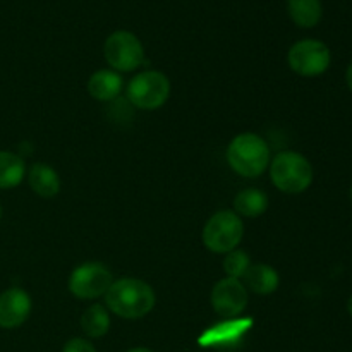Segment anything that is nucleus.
Listing matches in <instances>:
<instances>
[{
  "label": "nucleus",
  "instance_id": "obj_1",
  "mask_svg": "<svg viewBox=\"0 0 352 352\" xmlns=\"http://www.w3.org/2000/svg\"><path fill=\"white\" fill-rule=\"evenodd\" d=\"M155 292L146 282L140 278H120L112 282L105 292L107 308L113 315L126 320H138L146 316L155 306Z\"/></svg>",
  "mask_w": 352,
  "mask_h": 352
},
{
  "label": "nucleus",
  "instance_id": "obj_2",
  "mask_svg": "<svg viewBox=\"0 0 352 352\" xmlns=\"http://www.w3.org/2000/svg\"><path fill=\"white\" fill-rule=\"evenodd\" d=\"M227 162L236 174L243 177H258L270 164V148L258 134H237L227 148Z\"/></svg>",
  "mask_w": 352,
  "mask_h": 352
},
{
  "label": "nucleus",
  "instance_id": "obj_3",
  "mask_svg": "<svg viewBox=\"0 0 352 352\" xmlns=\"http://www.w3.org/2000/svg\"><path fill=\"white\" fill-rule=\"evenodd\" d=\"M270 177L275 188L287 195L305 192L313 182V167L298 151H282L272 160Z\"/></svg>",
  "mask_w": 352,
  "mask_h": 352
},
{
  "label": "nucleus",
  "instance_id": "obj_4",
  "mask_svg": "<svg viewBox=\"0 0 352 352\" xmlns=\"http://www.w3.org/2000/svg\"><path fill=\"white\" fill-rule=\"evenodd\" d=\"M244 236V223L236 212L222 210L212 215L203 229V243L213 253L227 254L236 250Z\"/></svg>",
  "mask_w": 352,
  "mask_h": 352
},
{
  "label": "nucleus",
  "instance_id": "obj_5",
  "mask_svg": "<svg viewBox=\"0 0 352 352\" xmlns=\"http://www.w3.org/2000/svg\"><path fill=\"white\" fill-rule=\"evenodd\" d=\"M170 95V81L158 71H144L134 76L127 86V98L141 110H157Z\"/></svg>",
  "mask_w": 352,
  "mask_h": 352
},
{
  "label": "nucleus",
  "instance_id": "obj_6",
  "mask_svg": "<svg viewBox=\"0 0 352 352\" xmlns=\"http://www.w3.org/2000/svg\"><path fill=\"white\" fill-rule=\"evenodd\" d=\"M105 60L116 71L129 72L140 67L144 62V48L140 38L131 31H116L110 34L103 45Z\"/></svg>",
  "mask_w": 352,
  "mask_h": 352
},
{
  "label": "nucleus",
  "instance_id": "obj_7",
  "mask_svg": "<svg viewBox=\"0 0 352 352\" xmlns=\"http://www.w3.org/2000/svg\"><path fill=\"white\" fill-rule=\"evenodd\" d=\"M287 62L296 74L313 78L323 74L330 67L332 54L323 41L306 38L292 45L287 54Z\"/></svg>",
  "mask_w": 352,
  "mask_h": 352
},
{
  "label": "nucleus",
  "instance_id": "obj_8",
  "mask_svg": "<svg viewBox=\"0 0 352 352\" xmlns=\"http://www.w3.org/2000/svg\"><path fill=\"white\" fill-rule=\"evenodd\" d=\"M112 274L98 261L79 265L69 278V291L79 299H96L105 296L112 285Z\"/></svg>",
  "mask_w": 352,
  "mask_h": 352
},
{
  "label": "nucleus",
  "instance_id": "obj_9",
  "mask_svg": "<svg viewBox=\"0 0 352 352\" xmlns=\"http://www.w3.org/2000/svg\"><path fill=\"white\" fill-rule=\"evenodd\" d=\"M248 305V291L237 278H222L212 291V306L217 315L232 318L241 315Z\"/></svg>",
  "mask_w": 352,
  "mask_h": 352
},
{
  "label": "nucleus",
  "instance_id": "obj_10",
  "mask_svg": "<svg viewBox=\"0 0 352 352\" xmlns=\"http://www.w3.org/2000/svg\"><path fill=\"white\" fill-rule=\"evenodd\" d=\"M31 298L19 287H10L0 294V327L17 329L31 315Z\"/></svg>",
  "mask_w": 352,
  "mask_h": 352
},
{
  "label": "nucleus",
  "instance_id": "obj_11",
  "mask_svg": "<svg viewBox=\"0 0 352 352\" xmlns=\"http://www.w3.org/2000/svg\"><path fill=\"white\" fill-rule=\"evenodd\" d=\"M122 89V78L116 71L102 69L96 71L88 81V93L100 102H110L117 98Z\"/></svg>",
  "mask_w": 352,
  "mask_h": 352
},
{
  "label": "nucleus",
  "instance_id": "obj_12",
  "mask_svg": "<svg viewBox=\"0 0 352 352\" xmlns=\"http://www.w3.org/2000/svg\"><path fill=\"white\" fill-rule=\"evenodd\" d=\"M243 278L248 289L261 296L275 292L278 289V284H280V277H278L277 270L263 263L251 265Z\"/></svg>",
  "mask_w": 352,
  "mask_h": 352
},
{
  "label": "nucleus",
  "instance_id": "obj_13",
  "mask_svg": "<svg viewBox=\"0 0 352 352\" xmlns=\"http://www.w3.org/2000/svg\"><path fill=\"white\" fill-rule=\"evenodd\" d=\"M31 189L41 198H54L60 191V179L52 167L45 164H34L28 174Z\"/></svg>",
  "mask_w": 352,
  "mask_h": 352
},
{
  "label": "nucleus",
  "instance_id": "obj_14",
  "mask_svg": "<svg viewBox=\"0 0 352 352\" xmlns=\"http://www.w3.org/2000/svg\"><path fill=\"white\" fill-rule=\"evenodd\" d=\"M287 10L291 19L299 28H315L322 21V0H287Z\"/></svg>",
  "mask_w": 352,
  "mask_h": 352
},
{
  "label": "nucleus",
  "instance_id": "obj_15",
  "mask_svg": "<svg viewBox=\"0 0 352 352\" xmlns=\"http://www.w3.org/2000/svg\"><path fill=\"white\" fill-rule=\"evenodd\" d=\"M267 208L268 198L261 189H244V191L237 192V196L234 198V210L239 217L254 219L267 212Z\"/></svg>",
  "mask_w": 352,
  "mask_h": 352
},
{
  "label": "nucleus",
  "instance_id": "obj_16",
  "mask_svg": "<svg viewBox=\"0 0 352 352\" xmlns=\"http://www.w3.org/2000/svg\"><path fill=\"white\" fill-rule=\"evenodd\" d=\"M24 160L12 151H0V189L16 188L23 182Z\"/></svg>",
  "mask_w": 352,
  "mask_h": 352
},
{
  "label": "nucleus",
  "instance_id": "obj_17",
  "mask_svg": "<svg viewBox=\"0 0 352 352\" xmlns=\"http://www.w3.org/2000/svg\"><path fill=\"white\" fill-rule=\"evenodd\" d=\"M81 329L91 339H100V337L105 336L110 329V316L105 306H89L81 316Z\"/></svg>",
  "mask_w": 352,
  "mask_h": 352
},
{
  "label": "nucleus",
  "instance_id": "obj_18",
  "mask_svg": "<svg viewBox=\"0 0 352 352\" xmlns=\"http://www.w3.org/2000/svg\"><path fill=\"white\" fill-rule=\"evenodd\" d=\"M250 267V254L244 253V251L241 250L230 251V253H227L226 260H223V270H226L227 277L229 278H237V280H241Z\"/></svg>",
  "mask_w": 352,
  "mask_h": 352
},
{
  "label": "nucleus",
  "instance_id": "obj_19",
  "mask_svg": "<svg viewBox=\"0 0 352 352\" xmlns=\"http://www.w3.org/2000/svg\"><path fill=\"white\" fill-rule=\"evenodd\" d=\"M62 352H96L93 344H89L88 340L85 339H71L64 346Z\"/></svg>",
  "mask_w": 352,
  "mask_h": 352
},
{
  "label": "nucleus",
  "instance_id": "obj_20",
  "mask_svg": "<svg viewBox=\"0 0 352 352\" xmlns=\"http://www.w3.org/2000/svg\"><path fill=\"white\" fill-rule=\"evenodd\" d=\"M346 81H347V86H349V89L352 91V62L349 64V67H347V72H346Z\"/></svg>",
  "mask_w": 352,
  "mask_h": 352
},
{
  "label": "nucleus",
  "instance_id": "obj_21",
  "mask_svg": "<svg viewBox=\"0 0 352 352\" xmlns=\"http://www.w3.org/2000/svg\"><path fill=\"white\" fill-rule=\"evenodd\" d=\"M127 352H153V351L146 349V347H136V349H131V351H127Z\"/></svg>",
  "mask_w": 352,
  "mask_h": 352
},
{
  "label": "nucleus",
  "instance_id": "obj_22",
  "mask_svg": "<svg viewBox=\"0 0 352 352\" xmlns=\"http://www.w3.org/2000/svg\"><path fill=\"white\" fill-rule=\"evenodd\" d=\"M347 311H349V315L352 316V296L349 298V301H347Z\"/></svg>",
  "mask_w": 352,
  "mask_h": 352
},
{
  "label": "nucleus",
  "instance_id": "obj_23",
  "mask_svg": "<svg viewBox=\"0 0 352 352\" xmlns=\"http://www.w3.org/2000/svg\"><path fill=\"white\" fill-rule=\"evenodd\" d=\"M0 219H2V206H0Z\"/></svg>",
  "mask_w": 352,
  "mask_h": 352
},
{
  "label": "nucleus",
  "instance_id": "obj_24",
  "mask_svg": "<svg viewBox=\"0 0 352 352\" xmlns=\"http://www.w3.org/2000/svg\"><path fill=\"white\" fill-rule=\"evenodd\" d=\"M351 201H352V186H351Z\"/></svg>",
  "mask_w": 352,
  "mask_h": 352
}]
</instances>
